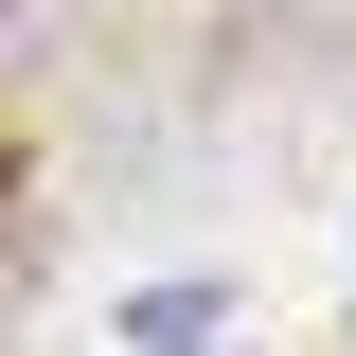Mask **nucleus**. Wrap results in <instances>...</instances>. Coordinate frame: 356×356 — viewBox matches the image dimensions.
Masks as SVG:
<instances>
[{"mask_svg": "<svg viewBox=\"0 0 356 356\" xmlns=\"http://www.w3.org/2000/svg\"><path fill=\"white\" fill-rule=\"evenodd\" d=\"M214 339V285H143V356H196Z\"/></svg>", "mask_w": 356, "mask_h": 356, "instance_id": "nucleus-1", "label": "nucleus"}]
</instances>
